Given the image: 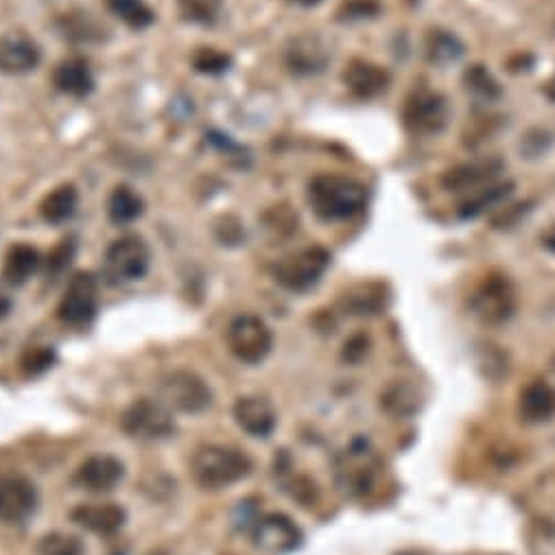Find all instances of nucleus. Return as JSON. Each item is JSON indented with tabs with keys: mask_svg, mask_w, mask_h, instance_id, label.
<instances>
[{
	"mask_svg": "<svg viewBox=\"0 0 555 555\" xmlns=\"http://www.w3.org/2000/svg\"><path fill=\"white\" fill-rule=\"evenodd\" d=\"M252 542L256 549L269 555H285L302 545V531L285 514H265L258 518L252 529Z\"/></svg>",
	"mask_w": 555,
	"mask_h": 555,
	"instance_id": "9d476101",
	"label": "nucleus"
},
{
	"mask_svg": "<svg viewBox=\"0 0 555 555\" xmlns=\"http://www.w3.org/2000/svg\"><path fill=\"white\" fill-rule=\"evenodd\" d=\"M77 202V188L73 184H62L42 199L40 215L46 223H55L57 226V223H64L75 215Z\"/></svg>",
	"mask_w": 555,
	"mask_h": 555,
	"instance_id": "5701e85b",
	"label": "nucleus"
},
{
	"mask_svg": "<svg viewBox=\"0 0 555 555\" xmlns=\"http://www.w3.org/2000/svg\"><path fill=\"white\" fill-rule=\"evenodd\" d=\"M160 398L169 409L199 413L212 405V392L204 379L188 370H175L160 381Z\"/></svg>",
	"mask_w": 555,
	"mask_h": 555,
	"instance_id": "6e6552de",
	"label": "nucleus"
},
{
	"mask_svg": "<svg viewBox=\"0 0 555 555\" xmlns=\"http://www.w3.org/2000/svg\"><path fill=\"white\" fill-rule=\"evenodd\" d=\"M38 551L40 555H84V542L62 531H53L40 540Z\"/></svg>",
	"mask_w": 555,
	"mask_h": 555,
	"instance_id": "c756f323",
	"label": "nucleus"
},
{
	"mask_svg": "<svg viewBox=\"0 0 555 555\" xmlns=\"http://www.w3.org/2000/svg\"><path fill=\"white\" fill-rule=\"evenodd\" d=\"M193 479L206 490H221L243 481L252 472V459L239 448L208 444L191 459Z\"/></svg>",
	"mask_w": 555,
	"mask_h": 555,
	"instance_id": "f03ea898",
	"label": "nucleus"
},
{
	"mask_svg": "<svg viewBox=\"0 0 555 555\" xmlns=\"http://www.w3.org/2000/svg\"><path fill=\"white\" fill-rule=\"evenodd\" d=\"M108 7L129 29H147L156 18L145 0H108Z\"/></svg>",
	"mask_w": 555,
	"mask_h": 555,
	"instance_id": "bb28decb",
	"label": "nucleus"
},
{
	"mask_svg": "<svg viewBox=\"0 0 555 555\" xmlns=\"http://www.w3.org/2000/svg\"><path fill=\"white\" fill-rule=\"evenodd\" d=\"M177 5H180V11L186 20L206 25V22H212L219 16L223 0H177Z\"/></svg>",
	"mask_w": 555,
	"mask_h": 555,
	"instance_id": "2f4dec72",
	"label": "nucleus"
},
{
	"mask_svg": "<svg viewBox=\"0 0 555 555\" xmlns=\"http://www.w3.org/2000/svg\"><path fill=\"white\" fill-rule=\"evenodd\" d=\"M149 258V247L140 236H123L105 252V274L116 282L138 280L147 274Z\"/></svg>",
	"mask_w": 555,
	"mask_h": 555,
	"instance_id": "1a4fd4ad",
	"label": "nucleus"
},
{
	"mask_svg": "<svg viewBox=\"0 0 555 555\" xmlns=\"http://www.w3.org/2000/svg\"><path fill=\"white\" fill-rule=\"evenodd\" d=\"M123 431L132 435L136 440H164L175 431V422L171 418L169 407L162 400H151V398H140L129 407L123 418Z\"/></svg>",
	"mask_w": 555,
	"mask_h": 555,
	"instance_id": "0eeeda50",
	"label": "nucleus"
},
{
	"mask_svg": "<svg viewBox=\"0 0 555 555\" xmlns=\"http://www.w3.org/2000/svg\"><path fill=\"white\" fill-rule=\"evenodd\" d=\"M330 62V51L326 42L315 33H302L293 38L285 51V64L293 75L313 77L326 70Z\"/></svg>",
	"mask_w": 555,
	"mask_h": 555,
	"instance_id": "ddd939ff",
	"label": "nucleus"
},
{
	"mask_svg": "<svg viewBox=\"0 0 555 555\" xmlns=\"http://www.w3.org/2000/svg\"><path fill=\"white\" fill-rule=\"evenodd\" d=\"M341 79H344L346 88L354 94V97L363 101L381 97V94L389 88V81H392V77H389V73L383 66L368 62V59H361V57L350 59Z\"/></svg>",
	"mask_w": 555,
	"mask_h": 555,
	"instance_id": "4468645a",
	"label": "nucleus"
},
{
	"mask_svg": "<svg viewBox=\"0 0 555 555\" xmlns=\"http://www.w3.org/2000/svg\"><path fill=\"white\" fill-rule=\"evenodd\" d=\"M368 346H370V341L365 335H354L346 341V346H344V361L348 363H359L365 354H368Z\"/></svg>",
	"mask_w": 555,
	"mask_h": 555,
	"instance_id": "c9c22d12",
	"label": "nucleus"
},
{
	"mask_svg": "<svg viewBox=\"0 0 555 555\" xmlns=\"http://www.w3.org/2000/svg\"><path fill=\"white\" fill-rule=\"evenodd\" d=\"M125 468L116 457L110 455H94L86 459L75 472V483L81 490H88L94 494L110 492L123 479Z\"/></svg>",
	"mask_w": 555,
	"mask_h": 555,
	"instance_id": "dca6fc26",
	"label": "nucleus"
},
{
	"mask_svg": "<svg viewBox=\"0 0 555 555\" xmlns=\"http://www.w3.org/2000/svg\"><path fill=\"white\" fill-rule=\"evenodd\" d=\"M38 267H40L38 250L27 243H18L11 247L5 256L3 278L9 282V285H25Z\"/></svg>",
	"mask_w": 555,
	"mask_h": 555,
	"instance_id": "4be33fe9",
	"label": "nucleus"
},
{
	"mask_svg": "<svg viewBox=\"0 0 555 555\" xmlns=\"http://www.w3.org/2000/svg\"><path fill=\"white\" fill-rule=\"evenodd\" d=\"M99 291L90 274H77L57 306V317L68 326H84L97 315Z\"/></svg>",
	"mask_w": 555,
	"mask_h": 555,
	"instance_id": "9b49d317",
	"label": "nucleus"
},
{
	"mask_svg": "<svg viewBox=\"0 0 555 555\" xmlns=\"http://www.w3.org/2000/svg\"><path fill=\"white\" fill-rule=\"evenodd\" d=\"M42 59L40 46L27 35L9 33L0 38V73L9 77L27 75L38 68Z\"/></svg>",
	"mask_w": 555,
	"mask_h": 555,
	"instance_id": "2eb2a0df",
	"label": "nucleus"
},
{
	"mask_svg": "<svg viewBox=\"0 0 555 555\" xmlns=\"http://www.w3.org/2000/svg\"><path fill=\"white\" fill-rule=\"evenodd\" d=\"M75 254V245L73 241H62L59 243L55 250L49 254V263H46V267H49V271H53V274H57V271H62L68 267L70 263V258H73Z\"/></svg>",
	"mask_w": 555,
	"mask_h": 555,
	"instance_id": "f704fd0d",
	"label": "nucleus"
},
{
	"mask_svg": "<svg viewBox=\"0 0 555 555\" xmlns=\"http://www.w3.org/2000/svg\"><path fill=\"white\" fill-rule=\"evenodd\" d=\"M228 348L243 363H261L274 346V335L269 326L256 315L234 317L226 330Z\"/></svg>",
	"mask_w": 555,
	"mask_h": 555,
	"instance_id": "20e7f679",
	"label": "nucleus"
},
{
	"mask_svg": "<svg viewBox=\"0 0 555 555\" xmlns=\"http://www.w3.org/2000/svg\"><path fill=\"white\" fill-rule=\"evenodd\" d=\"M330 265V254L320 245L304 247V250L293 252L280 258L274 267V278L278 285L289 291H309L322 280Z\"/></svg>",
	"mask_w": 555,
	"mask_h": 555,
	"instance_id": "7ed1b4c3",
	"label": "nucleus"
},
{
	"mask_svg": "<svg viewBox=\"0 0 555 555\" xmlns=\"http://www.w3.org/2000/svg\"><path fill=\"white\" fill-rule=\"evenodd\" d=\"M70 518L92 534L112 536L121 529L127 521V514L121 505L116 503H84L70 514Z\"/></svg>",
	"mask_w": 555,
	"mask_h": 555,
	"instance_id": "a211bd4d",
	"label": "nucleus"
},
{
	"mask_svg": "<svg viewBox=\"0 0 555 555\" xmlns=\"http://www.w3.org/2000/svg\"><path fill=\"white\" fill-rule=\"evenodd\" d=\"M145 210V202L132 186L121 184L116 186L110 199H108V215L116 226H125V223L136 221Z\"/></svg>",
	"mask_w": 555,
	"mask_h": 555,
	"instance_id": "b1692460",
	"label": "nucleus"
},
{
	"mask_svg": "<svg viewBox=\"0 0 555 555\" xmlns=\"http://www.w3.org/2000/svg\"><path fill=\"white\" fill-rule=\"evenodd\" d=\"M518 413L527 424H545L555 418V387L536 381L523 389L518 400Z\"/></svg>",
	"mask_w": 555,
	"mask_h": 555,
	"instance_id": "aec40b11",
	"label": "nucleus"
},
{
	"mask_svg": "<svg viewBox=\"0 0 555 555\" xmlns=\"http://www.w3.org/2000/svg\"><path fill=\"white\" fill-rule=\"evenodd\" d=\"M545 97H547L549 101L555 103V73H553V77L545 84Z\"/></svg>",
	"mask_w": 555,
	"mask_h": 555,
	"instance_id": "58836bf2",
	"label": "nucleus"
},
{
	"mask_svg": "<svg viewBox=\"0 0 555 555\" xmlns=\"http://www.w3.org/2000/svg\"><path fill=\"white\" fill-rule=\"evenodd\" d=\"M151 555H164V553H151Z\"/></svg>",
	"mask_w": 555,
	"mask_h": 555,
	"instance_id": "a19ab883",
	"label": "nucleus"
},
{
	"mask_svg": "<svg viewBox=\"0 0 555 555\" xmlns=\"http://www.w3.org/2000/svg\"><path fill=\"white\" fill-rule=\"evenodd\" d=\"M291 3H295V5H300V7H315V5H320V3H324V0H291Z\"/></svg>",
	"mask_w": 555,
	"mask_h": 555,
	"instance_id": "ea45409f",
	"label": "nucleus"
},
{
	"mask_svg": "<svg viewBox=\"0 0 555 555\" xmlns=\"http://www.w3.org/2000/svg\"><path fill=\"white\" fill-rule=\"evenodd\" d=\"M505 164L499 158H479L457 164L442 177V186L451 193H477L481 188L497 184Z\"/></svg>",
	"mask_w": 555,
	"mask_h": 555,
	"instance_id": "f8f14e48",
	"label": "nucleus"
},
{
	"mask_svg": "<svg viewBox=\"0 0 555 555\" xmlns=\"http://www.w3.org/2000/svg\"><path fill=\"white\" fill-rule=\"evenodd\" d=\"M193 66L197 73L202 75H223L228 73L232 66V57L221 51V49H212V46H202L193 53Z\"/></svg>",
	"mask_w": 555,
	"mask_h": 555,
	"instance_id": "c85d7f7f",
	"label": "nucleus"
},
{
	"mask_svg": "<svg viewBox=\"0 0 555 555\" xmlns=\"http://www.w3.org/2000/svg\"><path fill=\"white\" fill-rule=\"evenodd\" d=\"M9 311H11V298H9V295L3 289H0V320H3V317H7Z\"/></svg>",
	"mask_w": 555,
	"mask_h": 555,
	"instance_id": "4c0bfd02",
	"label": "nucleus"
},
{
	"mask_svg": "<svg viewBox=\"0 0 555 555\" xmlns=\"http://www.w3.org/2000/svg\"><path fill=\"white\" fill-rule=\"evenodd\" d=\"M542 245H545L549 252L555 254V223H553L551 228L545 230V234H542Z\"/></svg>",
	"mask_w": 555,
	"mask_h": 555,
	"instance_id": "e433bc0d",
	"label": "nucleus"
},
{
	"mask_svg": "<svg viewBox=\"0 0 555 555\" xmlns=\"http://www.w3.org/2000/svg\"><path fill=\"white\" fill-rule=\"evenodd\" d=\"M381 291L376 287H365L361 293L357 295H346L344 306L346 311H350L352 315H372L383 306V298Z\"/></svg>",
	"mask_w": 555,
	"mask_h": 555,
	"instance_id": "473e14b6",
	"label": "nucleus"
},
{
	"mask_svg": "<svg viewBox=\"0 0 555 555\" xmlns=\"http://www.w3.org/2000/svg\"><path fill=\"white\" fill-rule=\"evenodd\" d=\"M234 420L252 438H269L276 429V411L265 398L245 396L234 405Z\"/></svg>",
	"mask_w": 555,
	"mask_h": 555,
	"instance_id": "6ab92c4d",
	"label": "nucleus"
},
{
	"mask_svg": "<svg viewBox=\"0 0 555 555\" xmlns=\"http://www.w3.org/2000/svg\"><path fill=\"white\" fill-rule=\"evenodd\" d=\"M309 204L322 221L352 219L368 204V188L348 175L322 173L309 184Z\"/></svg>",
	"mask_w": 555,
	"mask_h": 555,
	"instance_id": "f257e3e1",
	"label": "nucleus"
},
{
	"mask_svg": "<svg viewBox=\"0 0 555 555\" xmlns=\"http://www.w3.org/2000/svg\"><path fill=\"white\" fill-rule=\"evenodd\" d=\"M379 0H344L337 9L339 22H354V20H370L381 14Z\"/></svg>",
	"mask_w": 555,
	"mask_h": 555,
	"instance_id": "7c9ffc66",
	"label": "nucleus"
},
{
	"mask_svg": "<svg viewBox=\"0 0 555 555\" xmlns=\"http://www.w3.org/2000/svg\"><path fill=\"white\" fill-rule=\"evenodd\" d=\"M424 49H427L429 62L435 66H446L451 62H457V59L464 55V44L459 42L457 35L442 29H435L427 35Z\"/></svg>",
	"mask_w": 555,
	"mask_h": 555,
	"instance_id": "393cba45",
	"label": "nucleus"
},
{
	"mask_svg": "<svg viewBox=\"0 0 555 555\" xmlns=\"http://www.w3.org/2000/svg\"><path fill=\"white\" fill-rule=\"evenodd\" d=\"M53 84L59 92L70 97H88L94 88V77L84 57H68L59 62L53 73Z\"/></svg>",
	"mask_w": 555,
	"mask_h": 555,
	"instance_id": "412c9836",
	"label": "nucleus"
},
{
	"mask_svg": "<svg viewBox=\"0 0 555 555\" xmlns=\"http://www.w3.org/2000/svg\"><path fill=\"white\" fill-rule=\"evenodd\" d=\"M464 86L466 90L481 101H494L501 97L499 81L490 75V70L481 64L470 66L464 73Z\"/></svg>",
	"mask_w": 555,
	"mask_h": 555,
	"instance_id": "cd10ccee",
	"label": "nucleus"
},
{
	"mask_svg": "<svg viewBox=\"0 0 555 555\" xmlns=\"http://www.w3.org/2000/svg\"><path fill=\"white\" fill-rule=\"evenodd\" d=\"M451 108L444 94L433 90H416L405 101L403 123L411 134L435 136L448 125Z\"/></svg>",
	"mask_w": 555,
	"mask_h": 555,
	"instance_id": "39448f33",
	"label": "nucleus"
},
{
	"mask_svg": "<svg viewBox=\"0 0 555 555\" xmlns=\"http://www.w3.org/2000/svg\"><path fill=\"white\" fill-rule=\"evenodd\" d=\"M35 505H38V492L31 481L22 477L0 479V518L22 521L33 514Z\"/></svg>",
	"mask_w": 555,
	"mask_h": 555,
	"instance_id": "f3484780",
	"label": "nucleus"
},
{
	"mask_svg": "<svg viewBox=\"0 0 555 555\" xmlns=\"http://www.w3.org/2000/svg\"><path fill=\"white\" fill-rule=\"evenodd\" d=\"M512 188H514L512 182H499V184H490L486 188H481V191H477V193L466 195L464 202L459 204V217L472 219V217L481 215L483 210L497 206L501 199L510 195Z\"/></svg>",
	"mask_w": 555,
	"mask_h": 555,
	"instance_id": "a878e982",
	"label": "nucleus"
},
{
	"mask_svg": "<svg viewBox=\"0 0 555 555\" xmlns=\"http://www.w3.org/2000/svg\"><path fill=\"white\" fill-rule=\"evenodd\" d=\"M470 309L481 322L503 324L516 309V295L512 282L503 274H490L470 295Z\"/></svg>",
	"mask_w": 555,
	"mask_h": 555,
	"instance_id": "423d86ee",
	"label": "nucleus"
},
{
	"mask_svg": "<svg viewBox=\"0 0 555 555\" xmlns=\"http://www.w3.org/2000/svg\"><path fill=\"white\" fill-rule=\"evenodd\" d=\"M53 361H55L53 350L46 348V346H38V348H31V350L25 352V357H22L20 365L27 374L35 376V374H42L44 370H49Z\"/></svg>",
	"mask_w": 555,
	"mask_h": 555,
	"instance_id": "72a5a7b5",
	"label": "nucleus"
},
{
	"mask_svg": "<svg viewBox=\"0 0 555 555\" xmlns=\"http://www.w3.org/2000/svg\"><path fill=\"white\" fill-rule=\"evenodd\" d=\"M403 555H413V553H403Z\"/></svg>",
	"mask_w": 555,
	"mask_h": 555,
	"instance_id": "79ce46f5",
	"label": "nucleus"
}]
</instances>
